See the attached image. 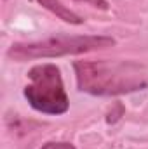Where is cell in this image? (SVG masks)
<instances>
[{
  "mask_svg": "<svg viewBox=\"0 0 148 149\" xmlns=\"http://www.w3.org/2000/svg\"><path fill=\"white\" fill-rule=\"evenodd\" d=\"M78 90L92 95H120L148 87L147 71L132 61H77Z\"/></svg>",
  "mask_w": 148,
  "mask_h": 149,
  "instance_id": "6da1fadb",
  "label": "cell"
},
{
  "mask_svg": "<svg viewBox=\"0 0 148 149\" xmlns=\"http://www.w3.org/2000/svg\"><path fill=\"white\" fill-rule=\"evenodd\" d=\"M115 45L111 37L103 35H82V37H58L30 42V43H14L7 50V57L18 63L32 61V59H45V57H61V56H73L84 54L98 49H106Z\"/></svg>",
  "mask_w": 148,
  "mask_h": 149,
  "instance_id": "7a4b0ae2",
  "label": "cell"
},
{
  "mask_svg": "<svg viewBox=\"0 0 148 149\" xmlns=\"http://www.w3.org/2000/svg\"><path fill=\"white\" fill-rule=\"evenodd\" d=\"M30 83L25 87V97L30 106L44 114H63L68 111L70 101L65 92L61 71L54 64H38L28 73Z\"/></svg>",
  "mask_w": 148,
  "mask_h": 149,
  "instance_id": "3957f363",
  "label": "cell"
},
{
  "mask_svg": "<svg viewBox=\"0 0 148 149\" xmlns=\"http://www.w3.org/2000/svg\"><path fill=\"white\" fill-rule=\"evenodd\" d=\"M37 2L42 7H45L47 10H51L52 14H56L59 19H63L65 23H70V24H82L84 23V19L80 16H77L73 10L66 9L59 0H37Z\"/></svg>",
  "mask_w": 148,
  "mask_h": 149,
  "instance_id": "277c9868",
  "label": "cell"
},
{
  "mask_svg": "<svg viewBox=\"0 0 148 149\" xmlns=\"http://www.w3.org/2000/svg\"><path fill=\"white\" fill-rule=\"evenodd\" d=\"M42 149H75L72 142H47L44 144Z\"/></svg>",
  "mask_w": 148,
  "mask_h": 149,
  "instance_id": "5b68a950",
  "label": "cell"
},
{
  "mask_svg": "<svg viewBox=\"0 0 148 149\" xmlns=\"http://www.w3.org/2000/svg\"><path fill=\"white\" fill-rule=\"evenodd\" d=\"M78 2H87V3H91L92 7H98V9H101V10H106V9H108V2H106V0H78Z\"/></svg>",
  "mask_w": 148,
  "mask_h": 149,
  "instance_id": "8992f818",
  "label": "cell"
}]
</instances>
